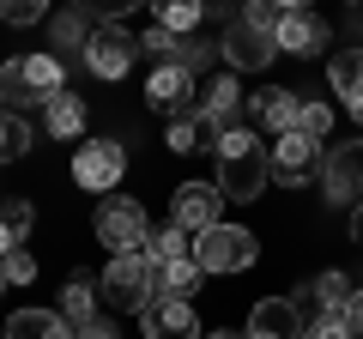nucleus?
I'll list each match as a JSON object with an SVG mask.
<instances>
[{
    "label": "nucleus",
    "mask_w": 363,
    "mask_h": 339,
    "mask_svg": "<svg viewBox=\"0 0 363 339\" xmlns=\"http://www.w3.org/2000/svg\"><path fill=\"white\" fill-rule=\"evenodd\" d=\"M315 182H321V200L327 206H345V200H363V140H345L321 157L315 170Z\"/></svg>",
    "instance_id": "nucleus-8"
},
{
    "label": "nucleus",
    "mask_w": 363,
    "mask_h": 339,
    "mask_svg": "<svg viewBox=\"0 0 363 339\" xmlns=\"http://www.w3.org/2000/svg\"><path fill=\"white\" fill-rule=\"evenodd\" d=\"M242 104H248V97H242V85H236V73H212L206 85H200V116H206L212 133L236 128V109H242Z\"/></svg>",
    "instance_id": "nucleus-15"
},
{
    "label": "nucleus",
    "mask_w": 363,
    "mask_h": 339,
    "mask_svg": "<svg viewBox=\"0 0 363 339\" xmlns=\"http://www.w3.org/2000/svg\"><path fill=\"white\" fill-rule=\"evenodd\" d=\"M218 152V194L224 200H260L272 182V164H267V140L255 128H224L212 140Z\"/></svg>",
    "instance_id": "nucleus-2"
},
{
    "label": "nucleus",
    "mask_w": 363,
    "mask_h": 339,
    "mask_svg": "<svg viewBox=\"0 0 363 339\" xmlns=\"http://www.w3.org/2000/svg\"><path fill=\"white\" fill-rule=\"evenodd\" d=\"M121 176H128V152H121V140H85L73 152V182L85 188V194H116Z\"/></svg>",
    "instance_id": "nucleus-7"
},
{
    "label": "nucleus",
    "mask_w": 363,
    "mask_h": 339,
    "mask_svg": "<svg viewBox=\"0 0 363 339\" xmlns=\"http://www.w3.org/2000/svg\"><path fill=\"white\" fill-rule=\"evenodd\" d=\"M85 43H91V18L79 13V6H73V13H61V18H55V49H73L79 61H85Z\"/></svg>",
    "instance_id": "nucleus-26"
},
{
    "label": "nucleus",
    "mask_w": 363,
    "mask_h": 339,
    "mask_svg": "<svg viewBox=\"0 0 363 339\" xmlns=\"http://www.w3.org/2000/svg\"><path fill=\"white\" fill-rule=\"evenodd\" d=\"M309 333V315L297 309V297H267L248 315V339H303Z\"/></svg>",
    "instance_id": "nucleus-14"
},
{
    "label": "nucleus",
    "mask_w": 363,
    "mask_h": 339,
    "mask_svg": "<svg viewBox=\"0 0 363 339\" xmlns=\"http://www.w3.org/2000/svg\"><path fill=\"white\" fill-rule=\"evenodd\" d=\"M91 230H97V243L109 255H145V243H152V218H145V206L133 194H104Z\"/></svg>",
    "instance_id": "nucleus-4"
},
{
    "label": "nucleus",
    "mask_w": 363,
    "mask_h": 339,
    "mask_svg": "<svg viewBox=\"0 0 363 339\" xmlns=\"http://www.w3.org/2000/svg\"><path fill=\"white\" fill-rule=\"evenodd\" d=\"M30 145H37L30 121H25V116H13V109H0V164H18Z\"/></svg>",
    "instance_id": "nucleus-24"
},
{
    "label": "nucleus",
    "mask_w": 363,
    "mask_h": 339,
    "mask_svg": "<svg viewBox=\"0 0 363 339\" xmlns=\"http://www.w3.org/2000/svg\"><path fill=\"white\" fill-rule=\"evenodd\" d=\"M140 327H145V339H200L206 333L200 315H194V303L188 297H164V291L140 309Z\"/></svg>",
    "instance_id": "nucleus-13"
},
{
    "label": "nucleus",
    "mask_w": 363,
    "mask_h": 339,
    "mask_svg": "<svg viewBox=\"0 0 363 339\" xmlns=\"http://www.w3.org/2000/svg\"><path fill=\"white\" fill-rule=\"evenodd\" d=\"M0 218L13 224L18 236H30V218H37V212H30V200H18V194H13V200H0Z\"/></svg>",
    "instance_id": "nucleus-34"
},
{
    "label": "nucleus",
    "mask_w": 363,
    "mask_h": 339,
    "mask_svg": "<svg viewBox=\"0 0 363 339\" xmlns=\"http://www.w3.org/2000/svg\"><path fill=\"white\" fill-rule=\"evenodd\" d=\"M248 109H255V121H260V133H291L297 128V109H303V97L297 91H285V85H267V91H255L248 97Z\"/></svg>",
    "instance_id": "nucleus-16"
},
{
    "label": "nucleus",
    "mask_w": 363,
    "mask_h": 339,
    "mask_svg": "<svg viewBox=\"0 0 363 339\" xmlns=\"http://www.w3.org/2000/svg\"><path fill=\"white\" fill-rule=\"evenodd\" d=\"M212 55H218V43H206V37H182L176 43V61H169V67H182V73H206V67H212Z\"/></svg>",
    "instance_id": "nucleus-28"
},
{
    "label": "nucleus",
    "mask_w": 363,
    "mask_h": 339,
    "mask_svg": "<svg viewBox=\"0 0 363 339\" xmlns=\"http://www.w3.org/2000/svg\"><path fill=\"white\" fill-rule=\"evenodd\" d=\"M303 339H351V327L339 321V315H315V321H309V333H303Z\"/></svg>",
    "instance_id": "nucleus-35"
},
{
    "label": "nucleus",
    "mask_w": 363,
    "mask_h": 339,
    "mask_svg": "<svg viewBox=\"0 0 363 339\" xmlns=\"http://www.w3.org/2000/svg\"><path fill=\"white\" fill-rule=\"evenodd\" d=\"M0 339H73V327L61 321V309H13Z\"/></svg>",
    "instance_id": "nucleus-19"
},
{
    "label": "nucleus",
    "mask_w": 363,
    "mask_h": 339,
    "mask_svg": "<svg viewBox=\"0 0 363 339\" xmlns=\"http://www.w3.org/2000/svg\"><path fill=\"white\" fill-rule=\"evenodd\" d=\"M37 18H49V0H0V25H37Z\"/></svg>",
    "instance_id": "nucleus-29"
},
{
    "label": "nucleus",
    "mask_w": 363,
    "mask_h": 339,
    "mask_svg": "<svg viewBox=\"0 0 363 339\" xmlns=\"http://www.w3.org/2000/svg\"><path fill=\"white\" fill-rule=\"evenodd\" d=\"M0 267H6V285H30V279H37V255H30L25 243H18L13 255H0Z\"/></svg>",
    "instance_id": "nucleus-32"
},
{
    "label": "nucleus",
    "mask_w": 363,
    "mask_h": 339,
    "mask_svg": "<svg viewBox=\"0 0 363 339\" xmlns=\"http://www.w3.org/2000/svg\"><path fill=\"white\" fill-rule=\"evenodd\" d=\"M297 128L309 133V140H327V133H333V109H327V104H303L297 109Z\"/></svg>",
    "instance_id": "nucleus-33"
},
{
    "label": "nucleus",
    "mask_w": 363,
    "mask_h": 339,
    "mask_svg": "<svg viewBox=\"0 0 363 339\" xmlns=\"http://www.w3.org/2000/svg\"><path fill=\"white\" fill-rule=\"evenodd\" d=\"M91 315H97V285H91L85 273H73V279H67V291H61V321L79 327V321H91Z\"/></svg>",
    "instance_id": "nucleus-23"
},
{
    "label": "nucleus",
    "mask_w": 363,
    "mask_h": 339,
    "mask_svg": "<svg viewBox=\"0 0 363 339\" xmlns=\"http://www.w3.org/2000/svg\"><path fill=\"white\" fill-rule=\"evenodd\" d=\"M260 261V243L248 224H212V230H200L194 243V267L200 273H248V267Z\"/></svg>",
    "instance_id": "nucleus-5"
},
{
    "label": "nucleus",
    "mask_w": 363,
    "mask_h": 339,
    "mask_svg": "<svg viewBox=\"0 0 363 339\" xmlns=\"http://www.w3.org/2000/svg\"><path fill=\"white\" fill-rule=\"evenodd\" d=\"M351 243L363 248V200H357V206H351Z\"/></svg>",
    "instance_id": "nucleus-39"
},
{
    "label": "nucleus",
    "mask_w": 363,
    "mask_h": 339,
    "mask_svg": "<svg viewBox=\"0 0 363 339\" xmlns=\"http://www.w3.org/2000/svg\"><path fill=\"white\" fill-rule=\"evenodd\" d=\"M157 267V291H164V297H194L200 291V267H194V255H182V261H152Z\"/></svg>",
    "instance_id": "nucleus-22"
},
{
    "label": "nucleus",
    "mask_w": 363,
    "mask_h": 339,
    "mask_svg": "<svg viewBox=\"0 0 363 339\" xmlns=\"http://www.w3.org/2000/svg\"><path fill=\"white\" fill-rule=\"evenodd\" d=\"M327 49V25L315 13H279V55H297V61H309V55Z\"/></svg>",
    "instance_id": "nucleus-17"
},
{
    "label": "nucleus",
    "mask_w": 363,
    "mask_h": 339,
    "mask_svg": "<svg viewBox=\"0 0 363 339\" xmlns=\"http://www.w3.org/2000/svg\"><path fill=\"white\" fill-rule=\"evenodd\" d=\"M176 43H182V37H169L164 25H152V30L140 37V55H152L157 67H169V61H176Z\"/></svg>",
    "instance_id": "nucleus-31"
},
{
    "label": "nucleus",
    "mask_w": 363,
    "mask_h": 339,
    "mask_svg": "<svg viewBox=\"0 0 363 339\" xmlns=\"http://www.w3.org/2000/svg\"><path fill=\"white\" fill-rule=\"evenodd\" d=\"M104 297L116 303V309H145V303L157 297V267H152V255H109V267H104Z\"/></svg>",
    "instance_id": "nucleus-6"
},
{
    "label": "nucleus",
    "mask_w": 363,
    "mask_h": 339,
    "mask_svg": "<svg viewBox=\"0 0 363 339\" xmlns=\"http://www.w3.org/2000/svg\"><path fill=\"white\" fill-rule=\"evenodd\" d=\"M169 224H182L188 236L224 224V194H218V182H182L176 194H169Z\"/></svg>",
    "instance_id": "nucleus-12"
},
{
    "label": "nucleus",
    "mask_w": 363,
    "mask_h": 339,
    "mask_svg": "<svg viewBox=\"0 0 363 339\" xmlns=\"http://www.w3.org/2000/svg\"><path fill=\"white\" fill-rule=\"evenodd\" d=\"M73 339H116V327H109L104 315H91V321H79V327H73Z\"/></svg>",
    "instance_id": "nucleus-36"
},
{
    "label": "nucleus",
    "mask_w": 363,
    "mask_h": 339,
    "mask_svg": "<svg viewBox=\"0 0 363 339\" xmlns=\"http://www.w3.org/2000/svg\"><path fill=\"white\" fill-rule=\"evenodd\" d=\"M267 164H272V182L279 188H303L321 170V140H309L303 128L279 133V145H267Z\"/></svg>",
    "instance_id": "nucleus-9"
},
{
    "label": "nucleus",
    "mask_w": 363,
    "mask_h": 339,
    "mask_svg": "<svg viewBox=\"0 0 363 339\" xmlns=\"http://www.w3.org/2000/svg\"><path fill=\"white\" fill-rule=\"evenodd\" d=\"M327 85H333V97H345L351 121H363V49H339L327 61Z\"/></svg>",
    "instance_id": "nucleus-18"
},
{
    "label": "nucleus",
    "mask_w": 363,
    "mask_h": 339,
    "mask_svg": "<svg viewBox=\"0 0 363 339\" xmlns=\"http://www.w3.org/2000/svg\"><path fill=\"white\" fill-rule=\"evenodd\" d=\"M0 291H6V267H0Z\"/></svg>",
    "instance_id": "nucleus-42"
},
{
    "label": "nucleus",
    "mask_w": 363,
    "mask_h": 339,
    "mask_svg": "<svg viewBox=\"0 0 363 339\" xmlns=\"http://www.w3.org/2000/svg\"><path fill=\"white\" fill-rule=\"evenodd\" d=\"M218 55L230 61V73H260V67L279 55V6H272V0H242V6L224 18Z\"/></svg>",
    "instance_id": "nucleus-1"
},
{
    "label": "nucleus",
    "mask_w": 363,
    "mask_h": 339,
    "mask_svg": "<svg viewBox=\"0 0 363 339\" xmlns=\"http://www.w3.org/2000/svg\"><path fill=\"white\" fill-rule=\"evenodd\" d=\"M43 128H49L55 140H79V133H85V97L79 91H55L49 104H43Z\"/></svg>",
    "instance_id": "nucleus-20"
},
{
    "label": "nucleus",
    "mask_w": 363,
    "mask_h": 339,
    "mask_svg": "<svg viewBox=\"0 0 363 339\" xmlns=\"http://www.w3.org/2000/svg\"><path fill=\"white\" fill-rule=\"evenodd\" d=\"M18 243H25V236H18V230H13V224L0 218V255H13V248H18Z\"/></svg>",
    "instance_id": "nucleus-38"
},
{
    "label": "nucleus",
    "mask_w": 363,
    "mask_h": 339,
    "mask_svg": "<svg viewBox=\"0 0 363 339\" xmlns=\"http://www.w3.org/2000/svg\"><path fill=\"white\" fill-rule=\"evenodd\" d=\"M145 104H152L164 121L200 116V79H194V73H182V67H157V73L145 79Z\"/></svg>",
    "instance_id": "nucleus-11"
},
{
    "label": "nucleus",
    "mask_w": 363,
    "mask_h": 339,
    "mask_svg": "<svg viewBox=\"0 0 363 339\" xmlns=\"http://www.w3.org/2000/svg\"><path fill=\"white\" fill-rule=\"evenodd\" d=\"M272 6H279V13H309L315 0H272Z\"/></svg>",
    "instance_id": "nucleus-40"
},
{
    "label": "nucleus",
    "mask_w": 363,
    "mask_h": 339,
    "mask_svg": "<svg viewBox=\"0 0 363 339\" xmlns=\"http://www.w3.org/2000/svg\"><path fill=\"white\" fill-rule=\"evenodd\" d=\"M133 6H145V0H79V13H85V18H97V25H121V18H128Z\"/></svg>",
    "instance_id": "nucleus-30"
},
{
    "label": "nucleus",
    "mask_w": 363,
    "mask_h": 339,
    "mask_svg": "<svg viewBox=\"0 0 363 339\" xmlns=\"http://www.w3.org/2000/svg\"><path fill=\"white\" fill-rule=\"evenodd\" d=\"M145 6H152V18L169 37H194L200 18H206V0H145Z\"/></svg>",
    "instance_id": "nucleus-21"
},
{
    "label": "nucleus",
    "mask_w": 363,
    "mask_h": 339,
    "mask_svg": "<svg viewBox=\"0 0 363 339\" xmlns=\"http://www.w3.org/2000/svg\"><path fill=\"white\" fill-rule=\"evenodd\" d=\"M145 255H152V261H182V255H194V243H188V230H182V224H164V230H152Z\"/></svg>",
    "instance_id": "nucleus-27"
},
{
    "label": "nucleus",
    "mask_w": 363,
    "mask_h": 339,
    "mask_svg": "<svg viewBox=\"0 0 363 339\" xmlns=\"http://www.w3.org/2000/svg\"><path fill=\"white\" fill-rule=\"evenodd\" d=\"M133 61H140V43H133L121 25H91L85 67H91L97 79H109V85H116V79H128V73H133Z\"/></svg>",
    "instance_id": "nucleus-10"
},
{
    "label": "nucleus",
    "mask_w": 363,
    "mask_h": 339,
    "mask_svg": "<svg viewBox=\"0 0 363 339\" xmlns=\"http://www.w3.org/2000/svg\"><path fill=\"white\" fill-rule=\"evenodd\" d=\"M339 321L351 327V339H363V291H351V303H345V315Z\"/></svg>",
    "instance_id": "nucleus-37"
},
{
    "label": "nucleus",
    "mask_w": 363,
    "mask_h": 339,
    "mask_svg": "<svg viewBox=\"0 0 363 339\" xmlns=\"http://www.w3.org/2000/svg\"><path fill=\"white\" fill-rule=\"evenodd\" d=\"M200 339H248V333H230V327H218V333H200Z\"/></svg>",
    "instance_id": "nucleus-41"
},
{
    "label": "nucleus",
    "mask_w": 363,
    "mask_h": 339,
    "mask_svg": "<svg viewBox=\"0 0 363 339\" xmlns=\"http://www.w3.org/2000/svg\"><path fill=\"white\" fill-rule=\"evenodd\" d=\"M55 91H67V73L55 55H13L0 67V109H13V116L49 104Z\"/></svg>",
    "instance_id": "nucleus-3"
},
{
    "label": "nucleus",
    "mask_w": 363,
    "mask_h": 339,
    "mask_svg": "<svg viewBox=\"0 0 363 339\" xmlns=\"http://www.w3.org/2000/svg\"><path fill=\"white\" fill-rule=\"evenodd\" d=\"M206 133H212V128H206V116H182V121H169L164 145L188 157V152H206Z\"/></svg>",
    "instance_id": "nucleus-25"
}]
</instances>
